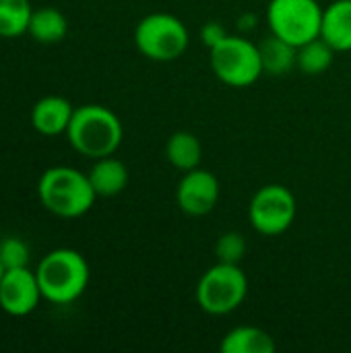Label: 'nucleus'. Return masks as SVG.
Instances as JSON below:
<instances>
[{
	"mask_svg": "<svg viewBox=\"0 0 351 353\" xmlns=\"http://www.w3.org/2000/svg\"><path fill=\"white\" fill-rule=\"evenodd\" d=\"M4 273H6V269H4V265H2V261H0V281H2V277H4Z\"/></svg>",
	"mask_w": 351,
	"mask_h": 353,
	"instance_id": "obj_24",
	"label": "nucleus"
},
{
	"mask_svg": "<svg viewBox=\"0 0 351 353\" xmlns=\"http://www.w3.org/2000/svg\"><path fill=\"white\" fill-rule=\"evenodd\" d=\"M0 261L4 269H21L29 263V248L19 238H6L0 242Z\"/></svg>",
	"mask_w": 351,
	"mask_h": 353,
	"instance_id": "obj_21",
	"label": "nucleus"
},
{
	"mask_svg": "<svg viewBox=\"0 0 351 353\" xmlns=\"http://www.w3.org/2000/svg\"><path fill=\"white\" fill-rule=\"evenodd\" d=\"M246 250H248V242L240 232H225L219 236V240L215 244V256L219 263L240 265Z\"/></svg>",
	"mask_w": 351,
	"mask_h": 353,
	"instance_id": "obj_20",
	"label": "nucleus"
},
{
	"mask_svg": "<svg viewBox=\"0 0 351 353\" xmlns=\"http://www.w3.org/2000/svg\"><path fill=\"white\" fill-rule=\"evenodd\" d=\"M219 350L223 353H273L277 345L267 331L259 327L242 325V327H234L223 335Z\"/></svg>",
	"mask_w": 351,
	"mask_h": 353,
	"instance_id": "obj_15",
	"label": "nucleus"
},
{
	"mask_svg": "<svg viewBox=\"0 0 351 353\" xmlns=\"http://www.w3.org/2000/svg\"><path fill=\"white\" fill-rule=\"evenodd\" d=\"M248 294V277L240 265L215 263L197 283V304L213 316H223L242 306Z\"/></svg>",
	"mask_w": 351,
	"mask_h": 353,
	"instance_id": "obj_6",
	"label": "nucleus"
},
{
	"mask_svg": "<svg viewBox=\"0 0 351 353\" xmlns=\"http://www.w3.org/2000/svg\"><path fill=\"white\" fill-rule=\"evenodd\" d=\"M209 64L213 74L234 89L250 87L265 74L259 43H252L242 35H228L221 43L211 48Z\"/></svg>",
	"mask_w": 351,
	"mask_h": 353,
	"instance_id": "obj_5",
	"label": "nucleus"
},
{
	"mask_svg": "<svg viewBox=\"0 0 351 353\" xmlns=\"http://www.w3.org/2000/svg\"><path fill=\"white\" fill-rule=\"evenodd\" d=\"M190 35L182 19L170 12H151L134 29L137 50L153 62H174L188 50Z\"/></svg>",
	"mask_w": 351,
	"mask_h": 353,
	"instance_id": "obj_4",
	"label": "nucleus"
},
{
	"mask_svg": "<svg viewBox=\"0 0 351 353\" xmlns=\"http://www.w3.org/2000/svg\"><path fill=\"white\" fill-rule=\"evenodd\" d=\"M321 37L335 52H351V0H335L323 10Z\"/></svg>",
	"mask_w": 351,
	"mask_h": 353,
	"instance_id": "obj_12",
	"label": "nucleus"
},
{
	"mask_svg": "<svg viewBox=\"0 0 351 353\" xmlns=\"http://www.w3.org/2000/svg\"><path fill=\"white\" fill-rule=\"evenodd\" d=\"M166 159L180 172H190L201 165L203 147L197 134L188 130L174 132L166 143Z\"/></svg>",
	"mask_w": 351,
	"mask_h": 353,
	"instance_id": "obj_16",
	"label": "nucleus"
},
{
	"mask_svg": "<svg viewBox=\"0 0 351 353\" xmlns=\"http://www.w3.org/2000/svg\"><path fill=\"white\" fill-rule=\"evenodd\" d=\"M31 12L29 0H0V37H19L25 33Z\"/></svg>",
	"mask_w": 351,
	"mask_h": 353,
	"instance_id": "obj_19",
	"label": "nucleus"
},
{
	"mask_svg": "<svg viewBox=\"0 0 351 353\" xmlns=\"http://www.w3.org/2000/svg\"><path fill=\"white\" fill-rule=\"evenodd\" d=\"M219 180L201 168L184 172L182 180L176 188L178 209L188 217H205L209 215L219 201Z\"/></svg>",
	"mask_w": 351,
	"mask_h": 353,
	"instance_id": "obj_9",
	"label": "nucleus"
},
{
	"mask_svg": "<svg viewBox=\"0 0 351 353\" xmlns=\"http://www.w3.org/2000/svg\"><path fill=\"white\" fill-rule=\"evenodd\" d=\"M228 35H230L228 29H225L221 23H217V21H209V23H205L203 29H201V39H203V43H205L209 50L215 48L217 43H221Z\"/></svg>",
	"mask_w": 351,
	"mask_h": 353,
	"instance_id": "obj_22",
	"label": "nucleus"
},
{
	"mask_svg": "<svg viewBox=\"0 0 351 353\" xmlns=\"http://www.w3.org/2000/svg\"><path fill=\"white\" fill-rule=\"evenodd\" d=\"M254 21H257L254 17H244V19L240 21V27H242V29H252V27H254Z\"/></svg>",
	"mask_w": 351,
	"mask_h": 353,
	"instance_id": "obj_23",
	"label": "nucleus"
},
{
	"mask_svg": "<svg viewBox=\"0 0 351 353\" xmlns=\"http://www.w3.org/2000/svg\"><path fill=\"white\" fill-rule=\"evenodd\" d=\"M323 10L317 0H271L267 6V23L273 35L300 48L321 37Z\"/></svg>",
	"mask_w": 351,
	"mask_h": 353,
	"instance_id": "obj_7",
	"label": "nucleus"
},
{
	"mask_svg": "<svg viewBox=\"0 0 351 353\" xmlns=\"http://www.w3.org/2000/svg\"><path fill=\"white\" fill-rule=\"evenodd\" d=\"M298 213L294 192L283 184L261 186L248 205V217L252 228L267 238L285 234Z\"/></svg>",
	"mask_w": 351,
	"mask_h": 353,
	"instance_id": "obj_8",
	"label": "nucleus"
},
{
	"mask_svg": "<svg viewBox=\"0 0 351 353\" xmlns=\"http://www.w3.org/2000/svg\"><path fill=\"white\" fill-rule=\"evenodd\" d=\"M87 176H89V182L97 196H116L128 184L126 165L112 155L95 159V163Z\"/></svg>",
	"mask_w": 351,
	"mask_h": 353,
	"instance_id": "obj_13",
	"label": "nucleus"
},
{
	"mask_svg": "<svg viewBox=\"0 0 351 353\" xmlns=\"http://www.w3.org/2000/svg\"><path fill=\"white\" fill-rule=\"evenodd\" d=\"M41 290L35 273L21 269H8L0 281V308L10 316H25L39 304Z\"/></svg>",
	"mask_w": 351,
	"mask_h": 353,
	"instance_id": "obj_10",
	"label": "nucleus"
},
{
	"mask_svg": "<svg viewBox=\"0 0 351 353\" xmlns=\"http://www.w3.org/2000/svg\"><path fill=\"white\" fill-rule=\"evenodd\" d=\"M41 296L52 304H70L83 296L89 283V265L81 252L70 248L52 250L35 271Z\"/></svg>",
	"mask_w": 351,
	"mask_h": 353,
	"instance_id": "obj_3",
	"label": "nucleus"
},
{
	"mask_svg": "<svg viewBox=\"0 0 351 353\" xmlns=\"http://www.w3.org/2000/svg\"><path fill=\"white\" fill-rule=\"evenodd\" d=\"M66 134L72 149L85 157L99 159L116 153L124 130L120 118L110 108L89 103L74 110Z\"/></svg>",
	"mask_w": 351,
	"mask_h": 353,
	"instance_id": "obj_1",
	"label": "nucleus"
},
{
	"mask_svg": "<svg viewBox=\"0 0 351 353\" xmlns=\"http://www.w3.org/2000/svg\"><path fill=\"white\" fill-rule=\"evenodd\" d=\"M72 114H74V110L68 99H64L60 95H48V97H41L33 105L31 122L39 134L58 137L68 130Z\"/></svg>",
	"mask_w": 351,
	"mask_h": 353,
	"instance_id": "obj_11",
	"label": "nucleus"
},
{
	"mask_svg": "<svg viewBox=\"0 0 351 353\" xmlns=\"http://www.w3.org/2000/svg\"><path fill=\"white\" fill-rule=\"evenodd\" d=\"M263 72L271 77H283L298 66V48L277 35H269L259 43Z\"/></svg>",
	"mask_w": 351,
	"mask_h": 353,
	"instance_id": "obj_14",
	"label": "nucleus"
},
{
	"mask_svg": "<svg viewBox=\"0 0 351 353\" xmlns=\"http://www.w3.org/2000/svg\"><path fill=\"white\" fill-rule=\"evenodd\" d=\"M27 31L39 43H58V41H62L66 37L68 23H66V17L60 10H56L52 6H46V8H39V10L31 12Z\"/></svg>",
	"mask_w": 351,
	"mask_h": 353,
	"instance_id": "obj_17",
	"label": "nucleus"
},
{
	"mask_svg": "<svg viewBox=\"0 0 351 353\" xmlns=\"http://www.w3.org/2000/svg\"><path fill=\"white\" fill-rule=\"evenodd\" d=\"M335 54L323 37H314L298 48V68L308 77H319L331 68Z\"/></svg>",
	"mask_w": 351,
	"mask_h": 353,
	"instance_id": "obj_18",
	"label": "nucleus"
},
{
	"mask_svg": "<svg viewBox=\"0 0 351 353\" xmlns=\"http://www.w3.org/2000/svg\"><path fill=\"white\" fill-rule=\"evenodd\" d=\"M37 194L41 205L50 213L64 219L85 215L97 199L89 182V176L66 165L46 170L43 176L39 178Z\"/></svg>",
	"mask_w": 351,
	"mask_h": 353,
	"instance_id": "obj_2",
	"label": "nucleus"
}]
</instances>
